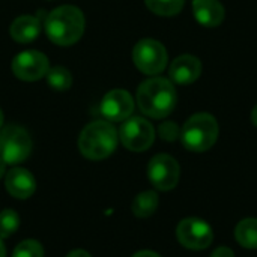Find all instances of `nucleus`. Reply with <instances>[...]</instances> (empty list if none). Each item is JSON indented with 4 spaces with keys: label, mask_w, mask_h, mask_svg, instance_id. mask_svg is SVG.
<instances>
[{
    "label": "nucleus",
    "mask_w": 257,
    "mask_h": 257,
    "mask_svg": "<svg viewBox=\"0 0 257 257\" xmlns=\"http://www.w3.org/2000/svg\"><path fill=\"white\" fill-rule=\"evenodd\" d=\"M137 104L142 113L154 119L169 116L176 105V90L170 80L155 77L146 80L137 89Z\"/></svg>",
    "instance_id": "nucleus-1"
},
{
    "label": "nucleus",
    "mask_w": 257,
    "mask_h": 257,
    "mask_svg": "<svg viewBox=\"0 0 257 257\" xmlns=\"http://www.w3.org/2000/svg\"><path fill=\"white\" fill-rule=\"evenodd\" d=\"M84 15L77 6L63 5L51 11L45 20V32L56 45L75 44L84 33Z\"/></svg>",
    "instance_id": "nucleus-2"
},
{
    "label": "nucleus",
    "mask_w": 257,
    "mask_h": 257,
    "mask_svg": "<svg viewBox=\"0 0 257 257\" xmlns=\"http://www.w3.org/2000/svg\"><path fill=\"white\" fill-rule=\"evenodd\" d=\"M117 131L107 120H95L89 123L80 134L78 148L87 160L99 161L110 157L117 146Z\"/></svg>",
    "instance_id": "nucleus-3"
},
{
    "label": "nucleus",
    "mask_w": 257,
    "mask_h": 257,
    "mask_svg": "<svg viewBox=\"0 0 257 257\" xmlns=\"http://www.w3.org/2000/svg\"><path fill=\"white\" fill-rule=\"evenodd\" d=\"M218 139V123L209 113L191 116L181 130L182 145L191 152H205L211 149Z\"/></svg>",
    "instance_id": "nucleus-4"
},
{
    "label": "nucleus",
    "mask_w": 257,
    "mask_h": 257,
    "mask_svg": "<svg viewBox=\"0 0 257 257\" xmlns=\"http://www.w3.org/2000/svg\"><path fill=\"white\" fill-rule=\"evenodd\" d=\"M32 152L29 133L17 125H8L0 131V160L6 164H20Z\"/></svg>",
    "instance_id": "nucleus-5"
},
{
    "label": "nucleus",
    "mask_w": 257,
    "mask_h": 257,
    "mask_svg": "<svg viewBox=\"0 0 257 257\" xmlns=\"http://www.w3.org/2000/svg\"><path fill=\"white\" fill-rule=\"evenodd\" d=\"M134 65L146 75H157L167 65V51L164 45L155 39H142L133 50Z\"/></svg>",
    "instance_id": "nucleus-6"
},
{
    "label": "nucleus",
    "mask_w": 257,
    "mask_h": 257,
    "mask_svg": "<svg viewBox=\"0 0 257 257\" xmlns=\"http://www.w3.org/2000/svg\"><path fill=\"white\" fill-rule=\"evenodd\" d=\"M122 145L133 152H143L149 149L155 140V130L152 123L143 117H128L119 131Z\"/></svg>",
    "instance_id": "nucleus-7"
},
{
    "label": "nucleus",
    "mask_w": 257,
    "mask_h": 257,
    "mask_svg": "<svg viewBox=\"0 0 257 257\" xmlns=\"http://www.w3.org/2000/svg\"><path fill=\"white\" fill-rule=\"evenodd\" d=\"M176 236L181 245L194 251L208 248L214 239L211 226L200 218L182 220L176 227Z\"/></svg>",
    "instance_id": "nucleus-8"
},
{
    "label": "nucleus",
    "mask_w": 257,
    "mask_h": 257,
    "mask_svg": "<svg viewBox=\"0 0 257 257\" xmlns=\"http://www.w3.org/2000/svg\"><path fill=\"white\" fill-rule=\"evenodd\" d=\"M179 164L175 158L166 154L155 155L148 166V176L151 184L160 191H170L179 181Z\"/></svg>",
    "instance_id": "nucleus-9"
},
{
    "label": "nucleus",
    "mask_w": 257,
    "mask_h": 257,
    "mask_svg": "<svg viewBox=\"0 0 257 257\" xmlns=\"http://www.w3.org/2000/svg\"><path fill=\"white\" fill-rule=\"evenodd\" d=\"M48 69V57L41 51H23L12 60V72L23 81H36L45 77Z\"/></svg>",
    "instance_id": "nucleus-10"
},
{
    "label": "nucleus",
    "mask_w": 257,
    "mask_h": 257,
    "mask_svg": "<svg viewBox=\"0 0 257 257\" xmlns=\"http://www.w3.org/2000/svg\"><path fill=\"white\" fill-rule=\"evenodd\" d=\"M101 113L107 120L120 122L126 120L134 111L133 96L122 89L110 90L101 101Z\"/></svg>",
    "instance_id": "nucleus-11"
},
{
    "label": "nucleus",
    "mask_w": 257,
    "mask_h": 257,
    "mask_svg": "<svg viewBox=\"0 0 257 257\" xmlns=\"http://www.w3.org/2000/svg\"><path fill=\"white\" fill-rule=\"evenodd\" d=\"M202 72V63L197 57L190 56V54H184L176 57L169 69V75L172 78L173 83L176 84H191L194 83Z\"/></svg>",
    "instance_id": "nucleus-12"
},
{
    "label": "nucleus",
    "mask_w": 257,
    "mask_h": 257,
    "mask_svg": "<svg viewBox=\"0 0 257 257\" xmlns=\"http://www.w3.org/2000/svg\"><path fill=\"white\" fill-rule=\"evenodd\" d=\"M5 185L11 196H14L15 199H21V200L29 199L36 190V181L33 175L23 167L11 169L6 173Z\"/></svg>",
    "instance_id": "nucleus-13"
},
{
    "label": "nucleus",
    "mask_w": 257,
    "mask_h": 257,
    "mask_svg": "<svg viewBox=\"0 0 257 257\" xmlns=\"http://www.w3.org/2000/svg\"><path fill=\"white\" fill-rule=\"evenodd\" d=\"M193 11L196 20L205 27H217L224 20V8L218 0H194Z\"/></svg>",
    "instance_id": "nucleus-14"
},
{
    "label": "nucleus",
    "mask_w": 257,
    "mask_h": 257,
    "mask_svg": "<svg viewBox=\"0 0 257 257\" xmlns=\"http://www.w3.org/2000/svg\"><path fill=\"white\" fill-rule=\"evenodd\" d=\"M41 32V23L36 17L32 15H21L9 27L11 38L17 42L27 44L35 41L39 36Z\"/></svg>",
    "instance_id": "nucleus-15"
},
{
    "label": "nucleus",
    "mask_w": 257,
    "mask_h": 257,
    "mask_svg": "<svg viewBox=\"0 0 257 257\" xmlns=\"http://www.w3.org/2000/svg\"><path fill=\"white\" fill-rule=\"evenodd\" d=\"M235 239L248 250H257V218H245L235 227Z\"/></svg>",
    "instance_id": "nucleus-16"
},
{
    "label": "nucleus",
    "mask_w": 257,
    "mask_h": 257,
    "mask_svg": "<svg viewBox=\"0 0 257 257\" xmlns=\"http://www.w3.org/2000/svg\"><path fill=\"white\" fill-rule=\"evenodd\" d=\"M158 194L155 191H143L133 202V214L139 218H148L158 209Z\"/></svg>",
    "instance_id": "nucleus-17"
},
{
    "label": "nucleus",
    "mask_w": 257,
    "mask_h": 257,
    "mask_svg": "<svg viewBox=\"0 0 257 257\" xmlns=\"http://www.w3.org/2000/svg\"><path fill=\"white\" fill-rule=\"evenodd\" d=\"M146 6L157 15L173 17L184 8V0H145Z\"/></svg>",
    "instance_id": "nucleus-18"
},
{
    "label": "nucleus",
    "mask_w": 257,
    "mask_h": 257,
    "mask_svg": "<svg viewBox=\"0 0 257 257\" xmlns=\"http://www.w3.org/2000/svg\"><path fill=\"white\" fill-rule=\"evenodd\" d=\"M47 83L50 87L56 90H66L72 84V75L71 72L63 66H54L48 69L47 72Z\"/></svg>",
    "instance_id": "nucleus-19"
},
{
    "label": "nucleus",
    "mask_w": 257,
    "mask_h": 257,
    "mask_svg": "<svg viewBox=\"0 0 257 257\" xmlns=\"http://www.w3.org/2000/svg\"><path fill=\"white\" fill-rule=\"evenodd\" d=\"M20 226V218L15 211L5 209L0 212V238L11 236Z\"/></svg>",
    "instance_id": "nucleus-20"
},
{
    "label": "nucleus",
    "mask_w": 257,
    "mask_h": 257,
    "mask_svg": "<svg viewBox=\"0 0 257 257\" xmlns=\"http://www.w3.org/2000/svg\"><path fill=\"white\" fill-rule=\"evenodd\" d=\"M12 257H44V248L38 241L26 239L15 247Z\"/></svg>",
    "instance_id": "nucleus-21"
},
{
    "label": "nucleus",
    "mask_w": 257,
    "mask_h": 257,
    "mask_svg": "<svg viewBox=\"0 0 257 257\" xmlns=\"http://www.w3.org/2000/svg\"><path fill=\"white\" fill-rule=\"evenodd\" d=\"M158 134L166 142H175L181 136V130L175 122H163L158 128Z\"/></svg>",
    "instance_id": "nucleus-22"
},
{
    "label": "nucleus",
    "mask_w": 257,
    "mask_h": 257,
    "mask_svg": "<svg viewBox=\"0 0 257 257\" xmlns=\"http://www.w3.org/2000/svg\"><path fill=\"white\" fill-rule=\"evenodd\" d=\"M211 257H235V253L229 247H218L212 251Z\"/></svg>",
    "instance_id": "nucleus-23"
},
{
    "label": "nucleus",
    "mask_w": 257,
    "mask_h": 257,
    "mask_svg": "<svg viewBox=\"0 0 257 257\" xmlns=\"http://www.w3.org/2000/svg\"><path fill=\"white\" fill-rule=\"evenodd\" d=\"M66 257H92L87 251H84V250H74V251H71L69 254Z\"/></svg>",
    "instance_id": "nucleus-24"
},
{
    "label": "nucleus",
    "mask_w": 257,
    "mask_h": 257,
    "mask_svg": "<svg viewBox=\"0 0 257 257\" xmlns=\"http://www.w3.org/2000/svg\"><path fill=\"white\" fill-rule=\"evenodd\" d=\"M133 257H161L160 254L154 253V251H139L136 253Z\"/></svg>",
    "instance_id": "nucleus-25"
},
{
    "label": "nucleus",
    "mask_w": 257,
    "mask_h": 257,
    "mask_svg": "<svg viewBox=\"0 0 257 257\" xmlns=\"http://www.w3.org/2000/svg\"><path fill=\"white\" fill-rule=\"evenodd\" d=\"M6 173V163L3 160H0V178Z\"/></svg>",
    "instance_id": "nucleus-26"
},
{
    "label": "nucleus",
    "mask_w": 257,
    "mask_h": 257,
    "mask_svg": "<svg viewBox=\"0 0 257 257\" xmlns=\"http://www.w3.org/2000/svg\"><path fill=\"white\" fill-rule=\"evenodd\" d=\"M0 257H6V250H5V244L0 238Z\"/></svg>",
    "instance_id": "nucleus-27"
},
{
    "label": "nucleus",
    "mask_w": 257,
    "mask_h": 257,
    "mask_svg": "<svg viewBox=\"0 0 257 257\" xmlns=\"http://www.w3.org/2000/svg\"><path fill=\"white\" fill-rule=\"evenodd\" d=\"M251 120H253V123L257 126V105L253 108V113H251Z\"/></svg>",
    "instance_id": "nucleus-28"
},
{
    "label": "nucleus",
    "mask_w": 257,
    "mask_h": 257,
    "mask_svg": "<svg viewBox=\"0 0 257 257\" xmlns=\"http://www.w3.org/2000/svg\"><path fill=\"white\" fill-rule=\"evenodd\" d=\"M3 125V113H2V110H0V126Z\"/></svg>",
    "instance_id": "nucleus-29"
}]
</instances>
